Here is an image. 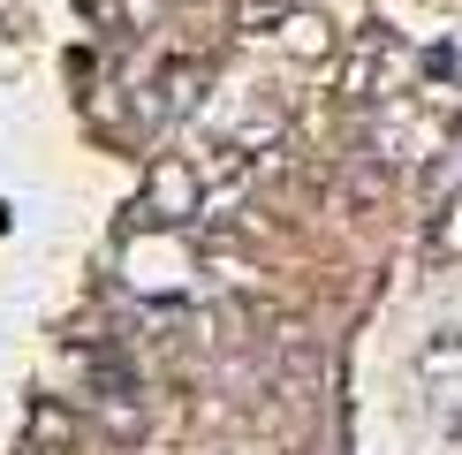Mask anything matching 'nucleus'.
I'll return each instance as SVG.
<instances>
[{
	"label": "nucleus",
	"mask_w": 462,
	"mask_h": 455,
	"mask_svg": "<svg viewBox=\"0 0 462 455\" xmlns=\"http://www.w3.org/2000/svg\"><path fill=\"white\" fill-rule=\"evenodd\" d=\"M288 15H296V0H243V23L250 31H281Z\"/></svg>",
	"instance_id": "nucleus-5"
},
{
	"label": "nucleus",
	"mask_w": 462,
	"mask_h": 455,
	"mask_svg": "<svg viewBox=\"0 0 462 455\" xmlns=\"http://www.w3.org/2000/svg\"><path fill=\"white\" fill-rule=\"evenodd\" d=\"M281 38H288V46H296V53H326V23H311V15H288V23H281Z\"/></svg>",
	"instance_id": "nucleus-4"
},
{
	"label": "nucleus",
	"mask_w": 462,
	"mask_h": 455,
	"mask_svg": "<svg viewBox=\"0 0 462 455\" xmlns=\"http://www.w3.org/2000/svg\"><path fill=\"white\" fill-rule=\"evenodd\" d=\"M91 15L114 31H152L160 23V0H91Z\"/></svg>",
	"instance_id": "nucleus-2"
},
{
	"label": "nucleus",
	"mask_w": 462,
	"mask_h": 455,
	"mask_svg": "<svg viewBox=\"0 0 462 455\" xmlns=\"http://www.w3.org/2000/svg\"><path fill=\"white\" fill-rule=\"evenodd\" d=\"M189 205H198V175H189L182 160L152 167V213H160V220H175V213H189Z\"/></svg>",
	"instance_id": "nucleus-1"
},
{
	"label": "nucleus",
	"mask_w": 462,
	"mask_h": 455,
	"mask_svg": "<svg viewBox=\"0 0 462 455\" xmlns=\"http://www.w3.org/2000/svg\"><path fill=\"white\" fill-rule=\"evenodd\" d=\"M61 441H69V410H61V403H38V410H31V448L53 455Z\"/></svg>",
	"instance_id": "nucleus-3"
}]
</instances>
